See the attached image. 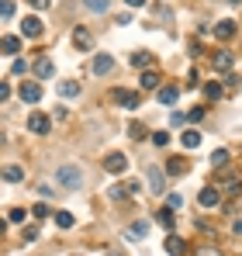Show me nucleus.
I'll return each mask as SVG.
<instances>
[{
    "label": "nucleus",
    "mask_w": 242,
    "mask_h": 256,
    "mask_svg": "<svg viewBox=\"0 0 242 256\" xmlns=\"http://www.w3.org/2000/svg\"><path fill=\"white\" fill-rule=\"evenodd\" d=\"M132 66L149 70V66H152V56H149V52H132Z\"/></svg>",
    "instance_id": "obj_22"
},
{
    "label": "nucleus",
    "mask_w": 242,
    "mask_h": 256,
    "mask_svg": "<svg viewBox=\"0 0 242 256\" xmlns=\"http://www.w3.org/2000/svg\"><path fill=\"white\" fill-rule=\"evenodd\" d=\"M232 35H236V24H232V21H218V24H214V38H218V42H228Z\"/></svg>",
    "instance_id": "obj_15"
},
{
    "label": "nucleus",
    "mask_w": 242,
    "mask_h": 256,
    "mask_svg": "<svg viewBox=\"0 0 242 256\" xmlns=\"http://www.w3.org/2000/svg\"><path fill=\"white\" fill-rule=\"evenodd\" d=\"M184 250H187V246H184V239L170 232V236H166V253H184Z\"/></svg>",
    "instance_id": "obj_23"
},
{
    "label": "nucleus",
    "mask_w": 242,
    "mask_h": 256,
    "mask_svg": "<svg viewBox=\"0 0 242 256\" xmlns=\"http://www.w3.org/2000/svg\"><path fill=\"white\" fill-rule=\"evenodd\" d=\"M156 225H162V228L170 232V228L176 225V218H173V208H160V212H156Z\"/></svg>",
    "instance_id": "obj_17"
},
{
    "label": "nucleus",
    "mask_w": 242,
    "mask_h": 256,
    "mask_svg": "<svg viewBox=\"0 0 242 256\" xmlns=\"http://www.w3.org/2000/svg\"><path fill=\"white\" fill-rule=\"evenodd\" d=\"M7 97H10V84L4 80V84H0V100H7Z\"/></svg>",
    "instance_id": "obj_38"
},
{
    "label": "nucleus",
    "mask_w": 242,
    "mask_h": 256,
    "mask_svg": "<svg viewBox=\"0 0 242 256\" xmlns=\"http://www.w3.org/2000/svg\"><path fill=\"white\" fill-rule=\"evenodd\" d=\"M32 218H48V204H45V201H38V204H35V208H32Z\"/></svg>",
    "instance_id": "obj_34"
},
{
    "label": "nucleus",
    "mask_w": 242,
    "mask_h": 256,
    "mask_svg": "<svg viewBox=\"0 0 242 256\" xmlns=\"http://www.w3.org/2000/svg\"><path fill=\"white\" fill-rule=\"evenodd\" d=\"M0 18H4V21L14 18V0H4V4H0Z\"/></svg>",
    "instance_id": "obj_32"
},
{
    "label": "nucleus",
    "mask_w": 242,
    "mask_h": 256,
    "mask_svg": "<svg viewBox=\"0 0 242 256\" xmlns=\"http://www.w3.org/2000/svg\"><path fill=\"white\" fill-rule=\"evenodd\" d=\"M104 170L108 173H124L128 170V156H124V152H111V156L104 160Z\"/></svg>",
    "instance_id": "obj_5"
},
{
    "label": "nucleus",
    "mask_w": 242,
    "mask_h": 256,
    "mask_svg": "<svg viewBox=\"0 0 242 256\" xmlns=\"http://www.w3.org/2000/svg\"><path fill=\"white\" fill-rule=\"evenodd\" d=\"M222 94H225V86H222V84H208V86H204V97H208V100H218Z\"/></svg>",
    "instance_id": "obj_27"
},
{
    "label": "nucleus",
    "mask_w": 242,
    "mask_h": 256,
    "mask_svg": "<svg viewBox=\"0 0 242 256\" xmlns=\"http://www.w3.org/2000/svg\"><path fill=\"white\" fill-rule=\"evenodd\" d=\"M128 138H135V142H138V138H146V128L138 125V122H132V125H128Z\"/></svg>",
    "instance_id": "obj_31"
},
{
    "label": "nucleus",
    "mask_w": 242,
    "mask_h": 256,
    "mask_svg": "<svg viewBox=\"0 0 242 256\" xmlns=\"http://www.w3.org/2000/svg\"><path fill=\"white\" fill-rule=\"evenodd\" d=\"M187 170H190V166H187V160H180V156H173V160L166 163V173H173V176H184Z\"/></svg>",
    "instance_id": "obj_19"
},
{
    "label": "nucleus",
    "mask_w": 242,
    "mask_h": 256,
    "mask_svg": "<svg viewBox=\"0 0 242 256\" xmlns=\"http://www.w3.org/2000/svg\"><path fill=\"white\" fill-rule=\"evenodd\" d=\"M59 97H80V84L76 80H59Z\"/></svg>",
    "instance_id": "obj_18"
},
{
    "label": "nucleus",
    "mask_w": 242,
    "mask_h": 256,
    "mask_svg": "<svg viewBox=\"0 0 242 256\" xmlns=\"http://www.w3.org/2000/svg\"><path fill=\"white\" fill-rule=\"evenodd\" d=\"M48 128H52V122H48L42 111H32V114H28V132H35V135H45Z\"/></svg>",
    "instance_id": "obj_4"
},
{
    "label": "nucleus",
    "mask_w": 242,
    "mask_h": 256,
    "mask_svg": "<svg viewBox=\"0 0 242 256\" xmlns=\"http://www.w3.org/2000/svg\"><path fill=\"white\" fill-rule=\"evenodd\" d=\"M24 218H28V212H24V208H10V212H7V222H14V225H21Z\"/></svg>",
    "instance_id": "obj_30"
},
{
    "label": "nucleus",
    "mask_w": 242,
    "mask_h": 256,
    "mask_svg": "<svg viewBox=\"0 0 242 256\" xmlns=\"http://www.w3.org/2000/svg\"><path fill=\"white\" fill-rule=\"evenodd\" d=\"M198 201H201V208H218V204H222V194H218L214 187H204L201 194H198Z\"/></svg>",
    "instance_id": "obj_9"
},
{
    "label": "nucleus",
    "mask_w": 242,
    "mask_h": 256,
    "mask_svg": "<svg viewBox=\"0 0 242 256\" xmlns=\"http://www.w3.org/2000/svg\"><path fill=\"white\" fill-rule=\"evenodd\" d=\"M124 4H128V7H146L149 0H124Z\"/></svg>",
    "instance_id": "obj_40"
},
{
    "label": "nucleus",
    "mask_w": 242,
    "mask_h": 256,
    "mask_svg": "<svg viewBox=\"0 0 242 256\" xmlns=\"http://www.w3.org/2000/svg\"><path fill=\"white\" fill-rule=\"evenodd\" d=\"M32 4H35V10H45V7H48L52 0H32Z\"/></svg>",
    "instance_id": "obj_39"
},
{
    "label": "nucleus",
    "mask_w": 242,
    "mask_h": 256,
    "mask_svg": "<svg viewBox=\"0 0 242 256\" xmlns=\"http://www.w3.org/2000/svg\"><path fill=\"white\" fill-rule=\"evenodd\" d=\"M108 198H111V201H128V198H135V184H114V187H108Z\"/></svg>",
    "instance_id": "obj_7"
},
{
    "label": "nucleus",
    "mask_w": 242,
    "mask_h": 256,
    "mask_svg": "<svg viewBox=\"0 0 242 256\" xmlns=\"http://www.w3.org/2000/svg\"><path fill=\"white\" fill-rule=\"evenodd\" d=\"M18 94H21V100H28V104H38L42 100V86L38 84H21Z\"/></svg>",
    "instance_id": "obj_11"
},
{
    "label": "nucleus",
    "mask_w": 242,
    "mask_h": 256,
    "mask_svg": "<svg viewBox=\"0 0 242 256\" xmlns=\"http://www.w3.org/2000/svg\"><path fill=\"white\" fill-rule=\"evenodd\" d=\"M214 70H222V73L232 70V52H218V56H214Z\"/></svg>",
    "instance_id": "obj_25"
},
{
    "label": "nucleus",
    "mask_w": 242,
    "mask_h": 256,
    "mask_svg": "<svg viewBox=\"0 0 242 256\" xmlns=\"http://www.w3.org/2000/svg\"><path fill=\"white\" fill-rule=\"evenodd\" d=\"M228 4H242V0H228Z\"/></svg>",
    "instance_id": "obj_42"
},
{
    "label": "nucleus",
    "mask_w": 242,
    "mask_h": 256,
    "mask_svg": "<svg viewBox=\"0 0 242 256\" xmlns=\"http://www.w3.org/2000/svg\"><path fill=\"white\" fill-rule=\"evenodd\" d=\"M111 70H114V59H111V56H97V59H94V73H97V76H108Z\"/></svg>",
    "instance_id": "obj_16"
},
{
    "label": "nucleus",
    "mask_w": 242,
    "mask_h": 256,
    "mask_svg": "<svg viewBox=\"0 0 242 256\" xmlns=\"http://www.w3.org/2000/svg\"><path fill=\"white\" fill-rule=\"evenodd\" d=\"M146 180H149V190H152V194H162V190H166V176H162L160 166H149V170H146Z\"/></svg>",
    "instance_id": "obj_3"
},
{
    "label": "nucleus",
    "mask_w": 242,
    "mask_h": 256,
    "mask_svg": "<svg viewBox=\"0 0 242 256\" xmlns=\"http://www.w3.org/2000/svg\"><path fill=\"white\" fill-rule=\"evenodd\" d=\"M146 232H149V225H146V222H135V225L128 228V236H132V239H146Z\"/></svg>",
    "instance_id": "obj_29"
},
{
    "label": "nucleus",
    "mask_w": 242,
    "mask_h": 256,
    "mask_svg": "<svg viewBox=\"0 0 242 256\" xmlns=\"http://www.w3.org/2000/svg\"><path fill=\"white\" fill-rule=\"evenodd\" d=\"M94 14H108V7H111V0H83Z\"/></svg>",
    "instance_id": "obj_26"
},
{
    "label": "nucleus",
    "mask_w": 242,
    "mask_h": 256,
    "mask_svg": "<svg viewBox=\"0 0 242 256\" xmlns=\"http://www.w3.org/2000/svg\"><path fill=\"white\" fill-rule=\"evenodd\" d=\"M0 48H4V56H18L21 52V38L18 35H4L0 38Z\"/></svg>",
    "instance_id": "obj_14"
},
{
    "label": "nucleus",
    "mask_w": 242,
    "mask_h": 256,
    "mask_svg": "<svg viewBox=\"0 0 242 256\" xmlns=\"http://www.w3.org/2000/svg\"><path fill=\"white\" fill-rule=\"evenodd\" d=\"M180 142H184V149H198V146H201V132H194V128H187V132L180 135Z\"/></svg>",
    "instance_id": "obj_21"
},
{
    "label": "nucleus",
    "mask_w": 242,
    "mask_h": 256,
    "mask_svg": "<svg viewBox=\"0 0 242 256\" xmlns=\"http://www.w3.org/2000/svg\"><path fill=\"white\" fill-rule=\"evenodd\" d=\"M24 70H28L24 59H14V62H10V76H24Z\"/></svg>",
    "instance_id": "obj_33"
},
{
    "label": "nucleus",
    "mask_w": 242,
    "mask_h": 256,
    "mask_svg": "<svg viewBox=\"0 0 242 256\" xmlns=\"http://www.w3.org/2000/svg\"><path fill=\"white\" fill-rule=\"evenodd\" d=\"M152 142H156V146H170V132H152Z\"/></svg>",
    "instance_id": "obj_35"
},
{
    "label": "nucleus",
    "mask_w": 242,
    "mask_h": 256,
    "mask_svg": "<svg viewBox=\"0 0 242 256\" xmlns=\"http://www.w3.org/2000/svg\"><path fill=\"white\" fill-rule=\"evenodd\" d=\"M176 97H180V90H176L173 84H166V86L156 90V100H160V104H176Z\"/></svg>",
    "instance_id": "obj_12"
},
{
    "label": "nucleus",
    "mask_w": 242,
    "mask_h": 256,
    "mask_svg": "<svg viewBox=\"0 0 242 256\" xmlns=\"http://www.w3.org/2000/svg\"><path fill=\"white\" fill-rule=\"evenodd\" d=\"M4 180H7V184H21V180H24V170L14 166V163H7V166H4Z\"/></svg>",
    "instance_id": "obj_20"
},
{
    "label": "nucleus",
    "mask_w": 242,
    "mask_h": 256,
    "mask_svg": "<svg viewBox=\"0 0 242 256\" xmlns=\"http://www.w3.org/2000/svg\"><path fill=\"white\" fill-rule=\"evenodd\" d=\"M201 118H204V108H194V111L187 114V122H201Z\"/></svg>",
    "instance_id": "obj_37"
},
{
    "label": "nucleus",
    "mask_w": 242,
    "mask_h": 256,
    "mask_svg": "<svg viewBox=\"0 0 242 256\" xmlns=\"http://www.w3.org/2000/svg\"><path fill=\"white\" fill-rule=\"evenodd\" d=\"M211 163H214V170H222V166H228V152H225V149H214V156H211Z\"/></svg>",
    "instance_id": "obj_28"
},
{
    "label": "nucleus",
    "mask_w": 242,
    "mask_h": 256,
    "mask_svg": "<svg viewBox=\"0 0 242 256\" xmlns=\"http://www.w3.org/2000/svg\"><path fill=\"white\" fill-rule=\"evenodd\" d=\"M73 45H76L80 52H90V48H94V35H90L86 28H73Z\"/></svg>",
    "instance_id": "obj_8"
},
{
    "label": "nucleus",
    "mask_w": 242,
    "mask_h": 256,
    "mask_svg": "<svg viewBox=\"0 0 242 256\" xmlns=\"http://www.w3.org/2000/svg\"><path fill=\"white\" fill-rule=\"evenodd\" d=\"M35 239H38V225H28L24 228V242H35Z\"/></svg>",
    "instance_id": "obj_36"
},
{
    "label": "nucleus",
    "mask_w": 242,
    "mask_h": 256,
    "mask_svg": "<svg viewBox=\"0 0 242 256\" xmlns=\"http://www.w3.org/2000/svg\"><path fill=\"white\" fill-rule=\"evenodd\" d=\"M56 225H59V228H73L76 218H73V212H56Z\"/></svg>",
    "instance_id": "obj_24"
},
{
    "label": "nucleus",
    "mask_w": 242,
    "mask_h": 256,
    "mask_svg": "<svg viewBox=\"0 0 242 256\" xmlns=\"http://www.w3.org/2000/svg\"><path fill=\"white\" fill-rule=\"evenodd\" d=\"M35 76H42V80L56 76V66H52V59H48V56H38V59H35Z\"/></svg>",
    "instance_id": "obj_10"
},
{
    "label": "nucleus",
    "mask_w": 242,
    "mask_h": 256,
    "mask_svg": "<svg viewBox=\"0 0 242 256\" xmlns=\"http://www.w3.org/2000/svg\"><path fill=\"white\" fill-rule=\"evenodd\" d=\"M232 232H236V236H242V218H236V225H232Z\"/></svg>",
    "instance_id": "obj_41"
},
{
    "label": "nucleus",
    "mask_w": 242,
    "mask_h": 256,
    "mask_svg": "<svg viewBox=\"0 0 242 256\" xmlns=\"http://www.w3.org/2000/svg\"><path fill=\"white\" fill-rule=\"evenodd\" d=\"M56 184H59V187H66V190H76V187L83 184L80 166H70V163H66V166H59V170H56Z\"/></svg>",
    "instance_id": "obj_1"
},
{
    "label": "nucleus",
    "mask_w": 242,
    "mask_h": 256,
    "mask_svg": "<svg viewBox=\"0 0 242 256\" xmlns=\"http://www.w3.org/2000/svg\"><path fill=\"white\" fill-rule=\"evenodd\" d=\"M42 32H45V24H42L38 18H24L21 21V35L24 38H42Z\"/></svg>",
    "instance_id": "obj_6"
},
{
    "label": "nucleus",
    "mask_w": 242,
    "mask_h": 256,
    "mask_svg": "<svg viewBox=\"0 0 242 256\" xmlns=\"http://www.w3.org/2000/svg\"><path fill=\"white\" fill-rule=\"evenodd\" d=\"M111 100L121 104V108H138V104H142V94H138V90H128V86H114V90H111Z\"/></svg>",
    "instance_id": "obj_2"
},
{
    "label": "nucleus",
    "mask_w": 242,
    "mask_h": 256,
    "mask_svg": "<svg viewBox=\"0 0 242 256\" xmlns=\"http://www.w3.org/2000/svg\"><path fill=\"white\" fill-rule=\"evenodd\" d=\"M138 84H142V90H160V86H162V76L156 73V70H146Z\"/></svg>",
    "instance_id": "obj_13"
}]
</instances>
